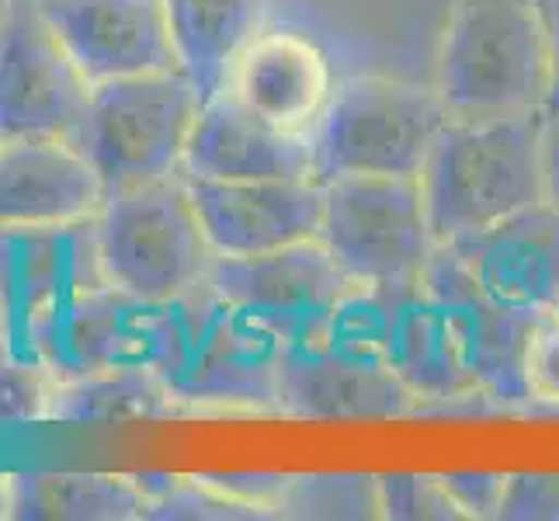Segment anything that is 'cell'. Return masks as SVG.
I'll use <instances>...</instances> for the list:
<instances>
[{"mask_svg":"<svg viewBox=\"0 0 559 521\" xmlns=\"http://www.w3.org/2000/svg\"><path fill=\"white\" fill-rule=\"evenodd\" d=\"M431 87L449 119L546 111L552 87L546 0H452Z\"/></svg>","mask_w":559,"mask_h":521,"instance_id":"obj_1","label":"cell"},{"mask_svg":"<svg viewBox=\"0 0 559 521\" xmlns=\"http://www.w3.org/2000/svg\"><path fill=\"white\" fill-rule=\"evenodd\" d=\"M543 115L445 122L417 174L438 244L479 234L546 199Z\"/></svg>","mask_w":559,"mask_h":521,"instance_id":"obj_2","label":"cell"},{"mask_svg":"<svg viewBox=\"0 0 559 521\" xmlns=\"http://www.w3.org/2000/svg\"><path fill=\"white\" fill-rule=\"evenodd\" d=\"M285 338L272 323L195 285L164 303V338L153 372L178 403L209 407H275Z\"/></svg>","mask_w":559,"mask_h":521,"instance_id":"obj_3","label":"cell"},{"mask_svg":"<svg viewBox=\"0 0 559 521\" xmlns=\"http://www.w3.org/2000/svg\"><path fill=\"white\" fill-rule=\"evenodd\" d=\"M98 247L115 288L170 303L212 272V250L185 174L108 191L98 212Z\"/></svg>","mask_w":559,"mask_h":521,"instance_id":"obj_4","label":"cell"},{"mask_svg":"<svg viewBox=\"0 0 559 521\" xmlns=\"http://www.w3.org/2000/svg\"><path fill=\"white\" fill-rule=\"evenodd\" d=\"M202 98L185 70L132 73L91 87L73 143L102 174L105 196L181 174Z\"/></svg>","mask_w":559,"mask_h":521,"instance_id":"obj_5","label":"cell"},{"mask_svg":"<svg viewBox=\"0 0 559 521\" xmlns=\"http://www.w3.org/2000/svg\"><path fill=\"white\" fill-rule=\"evenodd\" d=\"M445 122L449 111L435 87L379 73L348 76L313 129L317 181L341 174L417 178Z\"/></svg>","mask_w":559,"mask_h":521,"instance_id":"obj_6","label":"cell"},{"mask_svg":"<svg viewBox=\"0 0 559 521\" xmlns=\"http://www.w3.org/2000/svg\"><path fill=\"white\" fill-rule=\"evenodd\" d=\"M323 185L320 240L352 282H417L438 240L420 181L400 174H341Z\"/></svg>","mask_w":559,"mask_h":521,"instance_id":"obj_7","label":"cell"},{"mask_svg":"<svg viewBox=\"0 0 559 521\" xmlns=\"http://www.w3.org/2000/svg\"><path fill=\"white\" fill-rule=\"evenodd\" d=\"M91 87L38 0H11L0 17V140L73 143Z\"/></svg>","mask_w":559,"mask_h":521,"instance_id":"obj_8","label":"cell"},{"mask_svg":"<svg viewBox=\"0 0 559 521\" xmlns=\"http://www.w3.org/2000/svg\"><path fill=\"white\" fill-rule=\"evenodd\" d=\"M111 285L102 264L98 216L52 226H0L4 352L32 362V338L63 303Z\"/></svg>","mask_w":559,"mask_h":521,"instance_id":"obj_9","label":"cell"},{"mask_svg":"<svg viewBox=\"0 0 559 521\" xmlns=\"http://www.w3.org/2000/svg\"><path fill=\"white\" fill-rule=\"evenodd\" d=\"M164 338V303H146L102 285L49 313L32 338V362L56 382L84 379L111 369L157 365Z\"/></svg>","mask_w":559,"mask_h":521,"instance_id":"obj_10","label":"cell"},{"mask_svg":"<svg viewBox=\"0 0 559 521\" xmlns=\"http://www.w3.org/2000/svg\"><path fill=\"white\" fill-rule=\"evenodd\" d=\"M209 285L240 310L272 323L285 341L310 338L352 285L320 237L243 258H216Z\"/></svg>","mask_w":559,"mask_h":521,"instance_id":"obj_11","label":"cell"},{"mask_svg":"<svg viewBox=\"0 0 559 521\" xmlns=\"http://www.w3.org/2000/svg\"><path fill=\"white\" fill-rule=\"evenodd\" d=\"M420 279L445 306L476 390L504 403L528 400L525 352L538 320L493 303L449 244H438Z\"/></svg>","mask_w":559,"mask_h":521,"instance_id":"obj_12","label":"cell"},{"mask_svg":"<svg viewBox=\"0 0 559 521\" xmlns=\"http://www.w3.org/2000/svg\"><path fill=\"white\" fill-rule=\"evenodd\" d=\"M191 202L216 258H243L320 237L323 185L317 178L209 181L188 178Z\"/></svg>","mask_w":559,"mask_h":521,"instance_id":"obj_13","label":"cell"},{"mask_svg":"<svg viewBox=\"0 0 559 521\" xmlns=\"http://www.w3.org/2000/svg\"><path fill=\"white\" fill-rule=\"evenodd\" d=\"M38 8L91 84L181 70L167 0H38Z\"/></svg>","mask_w":559,"mask_h":521,"instance_id":"obj_14","label":"cell"},{"mask_svg":"<svg viewBox=\"0 0 559 521\" xmlns=\"http://www.w3.org/2000/svg\"><path fill=\"white\" fill-rule=\"evenodd\" d=\"M181 174L209 181L317 178L313 132L282 129L223 87L199 108Z\"/></svg>","mask_w":559,"mask_h":521,"instance_id":"obj_15","label":"cell"},{"mask_svg":"<svg viewBox=\"0 0 559 521\" xmlns=\"http://www.w3.org/2000/svg\"><path fill=\"white\" fill-rule=\"evenodd\" d=\"M449 247L493 303L535 320L552 313L559 299V212L546 199Z\"/></svg>","mask_w":559,"mask_h":521,"instance_id":"obj_16","label":"cell"},{"mask_svg":"<svg viewBox=\"0 0 559 521\" xmlns=\"http://www.w3.org/2000/svg\"><path fill=\"white\" fill-rule=\"evenodd\" d=\"M417 393L396 372L358 362L326 344L288 341L278 369V411L310 421H382L403 417Z\"/></svg>","mask_w":559,"mask_h":521,"instance_id":"obj_17","label":"cell"},{"mask_svg":"<svg viewBox=\"0 0 559 521\" xmlns=\"http://www.w3.org/2000/svg\"><path fill=\"white\" fill-rule=\"evenodd\" d=\"M379 285V362L417 393V400H459L479 393L459 338L431 288L417 282Z\"/></svg>","mask_w":559,"mask_h":521,"instance_id":"obj_18","label":"cell"},{"mask_svg":"<svg viewBox=\"0 0 559 521\" xmlns=\"http://www.w3.org/2000/svg\"><path fill=\"white\" fill-rule=\"evenodd\" d=\"M105 181L70 140H0V226L94 220Z\"/></svg>","mask_w":559,"mask_h":521,"instance_id":"obj_19","label":"cell"},{"mask_svg":"<svg viewBox=\"0 0 559 521\" xmlns=\"http://www.w3.org/2000/svg\"><path fill=\"white\" fill-rule=\"evenodd\" d=\"M226 87L275 126L313 132L337 84L313 38L293 28H264L240 52Z\"/></svg>","mask_w":559,"mask_h":521,"instance_id":"obj_20","label":"cell"},{"mask_svg":"<svg viewBox=\"0 0 559 521\" xmlns=\"http://www.w3.org/2000/svg\"><path fill=\"white\" fill-rule=\"evenodd\" d=\"M178 63L209 102L229 84L240 52L264 32L267 0H167Z\"/></svg>","mask_w":559,"mask_h":521,"instance_id":"obj_21","label":"cell"},{"mask_svg":"<svg viewBox=\"0 0 559 521\" xmlns=\"http://www.w3.org/2000/svg\"><path fill=\"white\" fill-rule=\"evenodd\" d=\"M150 497L140 476L115 473H22L14 511L25 521H129L146 518Z\"/></svg>","mask_w":559,"mask_h":521,"instance_id":"obj_22","label":"cell"},{"mask_svg":"<svg viewBox=\"0 0 559 521\" xmlns=\"http://www.w3.org/2000/svg\"><path fill=\"white\" fill-rule=\"evenodd\" d=\"M178 411L164 379L150 369H111L84 379L56 382L49 421L52 424H122L153 421Z\"/></svg>","mask_w":559,"mask_h":521,"instance_id":"obj_23","label":"cell"},{"mask_svg":"<svg viewBox=\"0 0 559 521\" xmlns=\"http://www.w3.org/2000/svg\"><path fill=\"white\" fill-rule=\"evenodd\" d=\"M278 514L376 518L379 514V476H361V473L293 476L278 500Z\"/></svg>","mask_w":559,"mask_h":521,"instance_id":"obj_24","label":"cell"},{"mask_svg":"<svg viewBox=\"0 0 559 521\" xmlns=\"http://www.w3.org/2000/svg\"><path fill=\"white\" fill-rule=\"evenodd\" d=\"M56 379L49 369L0 352V424L49 421Z\"/></svg>","mask_w":559,"mask_h":521,"instance_id":"obj_25","label":"cell"},{"mask_svg":"<svg viewBox=\"0 0 559 521\" xmlns=\"http://www.w3.org/2000/svg\"><path fill=\"white\" fill-rule=\"evenodd\" d=\"M379 514L403 521H449L462 518L445 484L428 473H385L379 476Z\"/></svg>","mask_w":559,"mask_h":521,"instance_id":"obj_26","label":"cell"},{"mask_svg":"<svg viewBox=\"0 0 559 521\" xmlns=\"http://www.w3.org/2000/svg\"><path fill=\"white\" fill-rule=\"evenodd\" d=\"M497 518L559 521V473H508Z\"/></svg>","mask_w":559,"mask_h":521,"instance_id":"obj_27","label":"cell"},{"mask_svg":"<svg viewBox=\"0 0 559 521\" xmlns=\"http://www.w3.org/2000/svg\"><path fill=\"white\" fill-rule=\"evenodd\" d=\"M525 386L528 400L559 407V323L543 317L535 323L525 352Z\"/></svg>","mask_w":559,"mask_h":521,"instance_id":"obj_28","label":"cell"},{"mask_svg":"<svg viewBox=\"0 0 559 521\" xmlns=\"http://www.w3.org/2000/svg\"><path fill=\"white\" fill-rule=\"evenodd\" d=\"M438 479L445 484L462 518H497L500 500H504V487H508V473H484V470L479 473H441Z\"/></svg>","mask_w":559,"mask_h":521,"instance_id":"obj_29","label":"cell"},{"mask_svg":"<svg viewBox=\"0 0 559 521\" xmlns=\"http://www.w3.org/2000/svg\"><path fill=\"white\" fill-rule=\"evenodd\" d=\"M543 181L546 202L559 212V108H546L543 115Z\"/></svg>","mask_w":559,"mask_h":521,"instance_id":"obj_30","label":"cell"},{"mask_svg":"<svg viewBox=\"0 0 559 521\" xmlns=\"http://www.w3.org/2000/svg\"><path fill=\"white\" fill-rule=\"evenodd\" d=\"M546 22H549V43H552V87L546 108H559V0H546Z\"/></svg>","mask_w":559,"mask_h":521,"instance_id":"obj_31","label":"cell"},{"mask_svg":"<svg viewBox=\"0 0 559 521\" xmlns=\"http://www.w3.org/2000/svg\"><path fill=\"white\" fill-rule=\"evenodd\" d=\"M14 511V476L0 473V518H11Z\"/></svg>","mask_w":559,"mask_h":521,"instance_id":"obj_32","label":"cell"},{"mask_svg":"<svg viewBox=\"0 0 559 521\" xmlns=\"http://www.w3.org/2000/svg\"><path fill=\"white\" fill-rule=\"evenodd\" d=\"M0 352H4V317H0Z\"/></svg>","mask_w":559,"mask_h":521,"instance_id":"obj_33","label":"cell"},{"mask_svg":"<svg viewBox=\"0 0 559 521\" xmlns=\"http://www.w3.org/2000/svg\"><path fill=\"white\" fill-rule=\"evenodd\" d=\"M549 320H556V323H559V299H556V306H552V313H549Z\"/></svg>","mask_w":559,"mask_h":521,"instance_id":"obj_34","label":"cell"},{"mask_svg":"<svg viewBox=\"0 0 559 521\" xmlns=\"http://www.w3.org/2000/svg\"><path fill=\"white\" fill-rule=\"evenodd\" d=\"M11 8V0H0V17H4V11Z\"/></svg>","mask_w":559,"mask_h":521,"instance_id":"obj_35","label":"cell"}]
</instances>
